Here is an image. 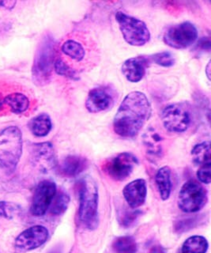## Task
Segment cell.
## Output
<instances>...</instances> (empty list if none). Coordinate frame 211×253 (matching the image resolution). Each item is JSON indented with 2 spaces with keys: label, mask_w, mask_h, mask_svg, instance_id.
Segmentation results:
<instances>
[{
  "label": "cell",
  "mask_w": 211,
  "mask_h": 253,
  "mask_svg": "<svg viewBox=\"0 0 211 253\" xmlns=\"http://www.w3.org/2000/svg\"><path fill=\"white\" fill-rule=\"evenodd\" d=\"M55 40L46 34L40 42L32 67V77L36 85H45L49 83L54 67Z\"/></svg>",
  "instance_id": "3957f363"
},
{
  "label": "cell",
  "mask_w": 211,
  "mask_h": 253,
  "mask_svg": "<svg viewBox=\"0 0 211 253\" xmlns=\"http://www.w3.org/2000/svg\"><path fill=\"white\" fill-rule=\"evenodd\" d=\"M56 185L51 180H43L38 184L32 200L30 212L37 217L45 214L56 195Z\"/></svg>",
  "instance_id": "30bf717a"
},
{
  "label": "cell",
  "mask_w": 211,
  "mask_h": 253,
  "mask_svg": "<svg viewBox=\"0 0 211 253\" xmlns=\"http://www.w3.org/2000/svg\"><path fill=\"white\" fill-rule=\"evenodd\" d=\"M152 113L148 98L139 91L130 92L119 107L113 121L115 132L124 138L138 134Z\"/></svg>",
  "instance_id": "6da1fadb"
},
{
  "label": "cell",
  "mask_w": 211,
  "mask_h": 253,
  "mask_svg": "<svg viewBox=\"0 0 211 253\" xmlns=\"http://www.w3.org/2000/svg\"><path fill=\"white\" fill-rule=\"evenodd\" d=\"M123 194L129 207L132 209L141 207L146 201V182L143 179L133 180L125 186Z\"/></svg>",
  "instance_id": "5bb4252c"
},
{
  "label": "cell",
  "mask_w": 211,
  "mask_h": 253,
  "mask_svg": "<svg viewBox=\"0 0 211 253\" xmlns=\"http://www.w3.org/2000/svg\"><path fill=\"white\" fill-rule=\"evenodd\" d=\"M52 127L51 118L46 113L38 115L31 120L30 128L31 132L37 137H44L49 134Z\"/></svg>",
  "instance_id": "d6986e66"
},
{
  "label": "cell",
  "mask_w": 211,
  "mask_h": 253,
  "mask_svg": "<svg viewBox=\"0 0 211 253\" xmlns=\"http://www.w3.org/2000/svg\"><path fill=\"white\" fill-rule=\"evenodd\" d=\"M208 202V192L200 182L190 180L182 186L178 196V207L182 211H199Z\"/></svg>",
  "instance_id": "8992f818"
},
{
  "label": "cell",
  "mask_w": 211,
  "mask_h": 253,
  "mask_svg": "<svg viewBox=\"0 0 211 253\" xmlns=\"http://www.w3.org/2000/svg\"><path fill=\"white\" fill-rule=\"evenodd\" d=\"M149 253H165V251L160 246H155V247L150 249Z\"/></svg>",
  "instance_id": "4dcf8cb0"
},
{
  "label": "cell",
  "mask_w": 211,
  "mask_h": 253,
  "mask_svg": "<svg viewBox=\"0 0 211 253\" xmlns=\"http://www.w3.org/2000/svg\"><path fill=\"white\" fill-rule=\"evenodd\" d=\"M116 19L125 42L130 45L141 47L150 41V30L142 20L121 11L117 12Z\"/></svg>",
  "instance_id": "5b68a950"
},
{
  "label": "cell",
  "mask_w": 211,
  "mask_h": 253,
  "mask_svg": "<svg viewBox=\"0 0 211 253\" xmlns=\"http://www.w3.org/2000/svg\"><path fill=\"white\" fill-rule=\"evenodd\" d=\"M86 166L85 158L77 155H70L62 162L61 171L65 176L73 177L83 172Z\"/></svg>",
  "instance_id": "2e32d148"
},
{
  "label": "cell",
  "mask_w": 211,
  "mask_h": 253,
  "mask_svg": "<svg viewBox=\"0 0 211 253\" xmlns=\"http://www.w3.org/2000/svg\"><path fill=\"white\" fill-rule=\"evenodd\" d=\"M151 59L154 63L162 67H172L175 63V58L173 55L169 51H163V52L155 54L152 55Z\"/></svg>",
  "instance_id": "4316f807"
},
{
  "label": "cell",
  "mask_w": 211,
  "mask_h": 253,
  "mask_svg": "<svg viewBox=\"0 0 211 253\" xmlns=\"http://www.w3.org/2000/svg\"><path fill=\"white\" fill-rule=\"evenodd\" d=\"M138 163V159L132 154L121 153L109 159L104 169L110 177L121 181L130 176Z\"/></svg>",
  "instance_id": "9c48e42d"
},
{
  "label": "cell",
  "mask_w": 211,
  "mask_h": 253,
  "mask_svg": "<svg viewBox=\"0 0 211 253\" xmlns=\"http://www.w3.org/2000/svg\"><path fill=\"white\" fill-rule=\"evenodd\" d=\"M113 98L109 92L103 88H95L89 91L85 107L91 113H98L111 109L113 105Z\"/></svg>",
  "instance_id": "4fadbf2b"
},
{
  "label": "cell",
  "mask_w": 211,
  "mask_h": 253,
  "mask_svg": "<svg viewBox=\"0 0 211 253\" xmlns=\"http://www.w3.org/2000/svg\"><path fill=\"white\" fill-rule=\"evenodd\" d=\"M155 181L162 200L164 201L168 200L172 190L171 169L169 166H164L158 169L155 176Z\"/></svg>",
  "instance_id": "e0dca14e"
},
{
  "label": "cell",
  "mask_w": 211,
  "mask_h": 253,
  "mask_svg": "<svg viewBox=\"0 0 211 253\" xmlns=\"http://www.w3.org/2000/svg\"><path fill=\"white\" fill-rule=\"evenodd\" d=\"M15 1H0V8L6 10H12L15 6Z\"/></svg>",
  "instance_id": "f546056e"
},
{
  "label": "cell",
  "mask_w": 211,
  "mask_h": 253,
  "mask_svg": "<svg viewBox=\"0 0 211 253\" xmlns=\"http://www.w3.org/2000/svg\"><path fill=\"white\" fill-rule=\"evenodd\" d=\"M116 253H136L137 244L134 238L128 236L117 237L113 243Z\"/></svg>",
  "instance_id": "cb8c5ba5"
},
{
  "label": "cell",
  "mask_w": 211,
  "mask_h": 253,
  "mask_svg": "<svg viewBox=\"0 0 211 253\" xmlns=\"http://www.w3.org/2000/svg\"><path fill=\"white\" fill-rule=\"evenodd\" d=\"M3 101L4 105L16 114L25 113L30 107V100L23 93H10L4 97Z\"/></svg>",
  "instance_id": "ffe728a7"
},
{
  "label": "cell",
  "mask_w": 211,
  "mask_h": 253,
  "mask_svg": "<svg viewBox=\"0 0 211 253\" xmlns=\"http://www.w3.org/2000/svg\"><path fill=\"white\" fill-rule=\"evenodd\" d=\"M143 143L150 156L159 157L162 152V138L153 128H149L143 134Z\"/></svg>",
  "instance_id": "ac0fdd59"
},
{
  "label": "cell",
  "mask_w": 211,
  "mask_h": 253,
  "mask_svg": "<svg viewBox=\"0 0 211 253\" xmlns=\"http://www.w3.org/2000/svg\"><path fill=\"white\" fill-rule=\"evenodd\" d=\"M31 160L34 166L43 172H49L57 164L55 150L50 142L33 145Z\"/></svg>",
  "instance_id": "7c38bea8"
},
{
  "label": "cell",
  "mask_w": 211,
  "mask_h": 253,
  "mask_svg": "<svg viewBox=\"0 0 211 253\" xmlns=\"http://www.w3.org/2000/svg\"><path fill=\"white\" fill-rule=\"evenodd\" d=\"M79 193V219L87 229L93 230L98 225V188L93 178L86 176L78 183Z\"/></svg>",
  "instance_id": "7a4b0ae2"
},
{
  "label": "cell",
  "mask_w": 211,
  "mask_h": 253,
  "mask_svg": "<svg viewBox=\"0 0 211 253\" xmlns=\"http://www.w3.org/2000/svg\"><path fill=\"white\" fill-rule=\"evenodd\" d=\"M17 208L15 204L9 202L0 201V216L10 219L15 214Z\"/></svg>",
  "instance_id": "83f0119b"
},
{
  "label": "cell",
  "mask_w": 211,
  "mask_h": 253,
  "mask_svg": "<svg viewBox=\"0 0 211 253\" xmlns=\"http://www.w3.org/2000/svg\"><path fill=\"white\" fill-rule=\"evenodd\" d=\"M198 179L204 184H210L211 181V166H202L197 171Z\"/></svg>",
  "instance_id": "f1b7e54d"
},
{
  "label": "cell",
  "mask_w": 211,
  "mask_h": 253,
  "mask_svg": "<svg viewBox=\"0 0 211 253\" xmlns=\"http://www.w3.org/2000/svg\"><path fill=\"white\" fill-rule=\"evenodd\" d=\"M192 160L198 166H211V145L209 142H201L192 150Z\"/></svg>",
  "instance_id": "7402d4cb"
},
{
  "label": "cell",
  "mask_w": 211,
  "mask_h": 253,
  "mask_svg": "<svg viewBox=\"0 0 211 253\" xmlns=\"http://www.w3.org/2000/svg\"><path fill=\"white\" fill-rule=\"evenodd\" d=\"M61 50L64 55L76 62L83 61L85 56V48L83 44L75 40L66 41L62 45Z\"/></svg>",
  "instance_id": "603a6c76"
},
{
  "label": "cell",
  "mask_w": 211,
  "mask_h": 253,
  "mask_svg": "<svg viewBox=\"0 0 211 253\" xmlns=\"http://www.w3.org/2000/svg\"><path fill=\"white\" fill-rule=\"evenodd\" d=\"M3 99L2 98V95L0 94V112L4 108V101Z\"/></svg>",
  "instance_id": "1f68e13d"
},
{
  "label": "cell",
  "mask_w": 211,
  "mask_h": 253,
  "mask_svg": "<svg viewBox=\"0 0 211 253\" xmlns=\"http://www.w3.org/2000/svg\"><path fill=\"white\" fill-rule=\"evenodd\" d=\"M162 119L165 127L171 132H184L191 125L188 109L178 103L166 106L162 111Z\"/></svg>",
  "instance_id": "ba28073f"
},
{
  "label": "cell",
  "mask_w": 211,
  "mask_h": 253,
  "mask_svg": "<svg viewBox=\"0 0 211 253\" xmlns=\"http://www.w3.org/2000/svg\"><path fill=\"white\" fill-rule=\"evenodd\" d=\"M48 231L44 226L34 225L20 233L15 240V248L20 252H28L45 243Z\"/></svg>",
  "instance_id": "8fae6325"
},
{
  "label": "cell",
  "mask_w": 211,
  "mask_h": 253,
  "mask_svg": "<svg viewBox=\"0 0 211 253\" xmlns=\"http://www.w3.org/2000/svg\"><path fill=\"white\" fill-rule=\"evenodd\" d=\"M208 240L202 236H192L184 241L182 253H206L208 251Z\"/></svg>",
  "instance_id": "44dd1931"
},
{
  "label": "cell",
  "mask_w": 211,
  "mask_h": 253,
  "mask_svg": "<svg viewBox=\"0 0 211 253\" xmlns=\"http://www.w3.org/2000/svg\"><path fill=\"white\" fill-rule=\"evenodd\" d=\"M54 68L58 75L70 78L71 79H78L77 72L67 65L61 59H57L54 63Z\"/></svg>",
  "instance_id": "484cf974"
},
{
  "label": "cell",
  "mask_w": 211,
  "mask_h": 253,
  "mask_svg": "<svg viewBox=\"0 0 211 253\" xmlns=\"http://www.w3.org/2000/svg\"><path fill=\"white\" fill-rule=\"evenodd\" d=\"M148 65L147 59L142 56L130 58L123 63L122 72L130 83H138L141 81Z\"/></svg>",
  "instance_id": "9a60e30c"
},
{
  "label": "cell",
  "mask_w": 211,
  "mask_h": 253,
  "mask_svg": "<svg viewBox=\"0 0 211 253\" xmlns=\"http://www.w3.org/2000/svg\"><path fill=\"white\" fill-rule=\"evenodd\" d=\"M210 66H211V62H209V63H208V67H207V71H206V73H207V75H208V79H210V75H209Z\"/></svg>",
  "instance_id": "d6a6232c"
},
{
  "label": "cell",
  "mask_w": 211,
  "mask_h": 253,
  "mask_svg": "<svg viewBox=\"0 0 211 253\" xmlns=\"http://www.w3.org/2000/svg\"><path fill=\"white\" fill-rule=\"evenodd\" d=\"M70 204V197L63 192L55 195L51 204V213L54 215H59L67 211Z\"/></svg>",
  "instance_id": "d4e9b609"
},
{
  "label": "cell",
  "mask_w": 211,
  "mask_h": 253,
  "mask_svg": "<svg viewBox=\"0 0 211 253\" xmlns=\"http://www.w3.org/2000/svg\"><path fill=\"white\" fill-rule=\"evenodd\" d=\"M22 154V134L18 126H10L0 131V165L14 171Z\"/></svg>",
  "instance_id": "277c9868"
},
{
  "label": "cell",
  "mask_w": 211,
  "mask_h": 253,
  "mask_svg": "<svg viewBox=\"0 0 211 253\" xmlns=\"http://www.w3.org/2000/svg\"><path fill=\"white\" fill-rule=\"evenodd\" d=\"M198 38V30L191 22L177 24L169 28L164 36V42L172 48L184 49L192 46Z\"/></svg>",
  "instance_id": "52a82bcc"
}]
</instances>
